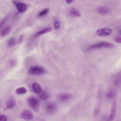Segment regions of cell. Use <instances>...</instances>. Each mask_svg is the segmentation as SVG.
Masks as SVG:
<instances>
[{
	"instance_id": "obj_22",
	"label": "cell",
	"mask_w": 121,
	"mask_h": 121,
	"mask_svg": "<svg viewBox=\"0 0 121 121\" xmlns=\"http://www.w3.org/2000/svg\"><path fill=\"white\" fill-rule=\"evenodd\" d=\"M49 11V9H45L40 12L39 14V16H44L47 14Z\"/></svg>"
},
{
	"instance_id": "obj_16",
	"label": "cell",
	"mask_w": 121,
	"mask_h": 121,
	"mask_svg": "<svg viewBox=\"0 0 121 121\" xmlns=\"http://www.w3.org/2000/svg\"><path fill=\"white\" fill-rule=\"evenodd\" d=\"M27 90L24 87H21L17 88L15 90V93L17 94L20 95L26 93Z\"/></svg>"
},
{
	"instance_id": "obj_30",
	"label": "cell",
	"mask_w": 121,
	"mask_h": 121,
	"mask_svg": "<svg viewBox=\"0 0 121 121\" xmlns=\"http://www.w3.org/2000/svg\"><path fill=\"white\" fill-rule=\"evenodd\" d=\"M73 0H66V3L68 4L71 3Z\"/></svg>"
},
{
	"instance_id": "obj_23",
	"label": "cell",
	"mask_w": 121,
	"mask_h": 121,
	"mask_svg": "<svg viewBox=\"0 0 121 121\" xmlns=\"http://www.w3.org/2000/svg\"><path fill=\"white\" fill-rule=\"evenodd\" d=\"M121 74L119 75L117 78L115 79L114 81V83L115 85L118 86H119L120 83L119 80L121 79Z\"/></svg>"
},
{
	"instance_id": "obj_20",
	"label": "cell",
	"mask_w": 121,
	"mask_h": 121,
	"mask_svg": "<svg viewBox=\"0 0 121 121\" xmlns=\"http://www.w3.org/2000/svg\"><path fill=\"white\" fill-rule=\"evenodd\" d=\"M71 96L68 94H64L61 95L59 97L60 99L62 100H67L70 98Z\"/></svg>"
},
{
	"instance_id": "obj_12",
	"label": "cell",
	"mask_w": 121,
	"mask_h": 121,
	"mask_svg": "<svg viewBox=\"0 0 121 121\" xmlns=\"http://www.w3.org/2000/svg\"><path fill=\"white\" fill-rule=\"evenodd\" d=\"M97 11L100 14L106 15L109 13V11L108 8L102 6L98 8L97 9Z\"/></svg>"
},
{
	"instance_id": "obj_13",
	"label": "cell",
	"mask_w": 121,
	"mask_h": 121,
	"mask_svg": "<svg viewBox=\"0 0 121 121\" xmlns=\"http://www.w3.org/2000/svg\"><path fill=\"white\" fill-rule=\"evenodd\" d=\"M69 13L71 15L74 16L79 17L81 16L79 11L75 8H72L71 9Z\"/></svg>"
},
{
	"instance_id": "obj_17",
	"label": "cell",
	"mask_w": 121,
	"mask_h": 121,
	"mask_svg": "<svg viewBox=\"0 0 121 121\" xmlns=\"http://www.w3.org/2000/svg\"><path fill=\"white\" fill-rule=\"evenodd\" d=\"M16 43L15 39L14 38H11L8 40L7 43V46L9 48H11L14 46Z\"/></svg>"
},
{
	"instance_id": "obj_10",
	"label": "cell",
	"mask_w": 121,
	"mask_h": 121,
	"mask_svg": "<svg viewBox=\"0 0 121 121\" xmlns=\"http://www.w3.org/2000/svg\"><path fill=\"white\" fill-rule=\"evenodd\" d=\"M52 30L51 27H48L41 30L36 33L34 35L35 37H38L40 35L49 32Z\"/></svg>"
},
{
	"instance_id": "obj_3",
	"label": "cell",
	"mask_w": 121,
	"mask_h": 121,
	"mask_svg": "<svg viewBox=\"0 0 121 121\" xmlns=\"http://www.w3.org/2000/svg\"><path fill=\"white\" fill-rule=\"evenodd\" d=\"M102 98V90H99L97 92L96 102L95 106L94 113V116L97 115L100 111L101 106Z\"/></svg>"
},
{
	"instance_id": "obj_18",
	"label": "cell",
	"mask_w": 121,
	"mask_h": 121,
	"mask_svg": "<svg viewBox=\"0 0 121 121\" xmlns=\"http://www.w3.org/2000/svg\"><path fill=\"white\" fill-rule=\"evenodd\" d=\"M100 48H112L114 45L113 44L107 42H102L99 43Z\"/></svg>"
},
{
	"instance_id": "obj_29",
	"label": "cell",
	"mask_w": 121,
	"mask_h": 121,
	"mask_svg": "<svg viewBox=\"0 0 121 121\" xmlns=\"http://www.w3.org/2000/svg\"><path fill=\"white\" fill-rule=\"evenodd\" d=\"M19 1L17 0H14L12 1L13 3V4L16 5L19 3Z\"/></svg>"
},
{
	"instance_id": "obj_19",
	"label": "cell",
	"mask_w": 121,
	"mask_h": 121,
	"mask_svg": "<svg viewBox=\"0 0 121 121\" xmlns=\"http://www.w3.org/2000/svg\"><path fill=\"white\" fill-rule=\"evenodd\" d=\"M61 25V23L59 21L56 20L54 21L53 26L55 30H57L59 29Z\"/></svg>"
},
{
	"instance_id": "obj_11",
	"label": "cell",
	"mask_w": 121,
	"mask_h": 121,
	"mask_svg": "<svg viewBox=\"0 0 121 121\" xmlns=\"http://www.w3.org/2000/svg\"><path fill=\"white\" fill-rule=\"evenodd\" d=\"M16 5L18 11L20 13L25 11L27 8L26 5L23 3H19Z\"/></svg>"
},
{
	"instance_id": "obj_7",
	"label": "cell",
	"mask_w": 121,
	"mask_h": 121,
	"mask_svg": "<svg viewBox=\"0 0 121 121\" xmlns=\"http://www.w3.org/2000/svg\"><path fill=\"white\" fill-rule=\"evenodd\" d=\"M16 102L15 99L13 97H10L7 101L6 108L11 109L14 108L15 106Z\"/></svg>"
},
{
	"instance_id": "obj_15",
	"label": "cell",
	"mask_w": 121,
	"mask_h": 121,
	"mask_svg": "<svg viewBox=\"0 0 121 121\" xmlns=\"http://www.w3.org/2000/svg\"><path fill=\"white\" fill-rule=\"evenodd\" d=\"M11 28L9 26H7L4 28L1 31V35L4 37L8 35L10 32Z\"/></svg>"
},
{
	"instance_id": "obj_26",
	"label": "cell",
	"mask_w": 121,
	"mask_h": 121,
	"mask_svg": "<svg viewBox=\"0 0 121 121\" xmlns=\"http://www.w3.org/2000/svg\"><path fill=\"white\" fill-rule=\"evenodd\" d=\"M23 38V35H21L19 36L18 40V44H20L22 42Z\"/></svg>"
},
{
	"instance_id": "obj_5",
	"label": "cell",
	"mask_w": 121,
	"mask_h": 121,
	"mask_svg": "<svg viewBox=\"0 0 121 121\" xmlns=\"http://www.w3.org/2000/svg\"><path fill=\"white\" fill-rule=\"evenodd\" d=\"M112 30L108 28L101 29L98 30L96 32L97 35L100 36H105L112 33Z\"/></svg>"
},
{
	"instance_id": "obj_25",
	"label": "cell",
	"mask_w": 121,
	"mask_h": 121,
	"mask_svg": "<svg viewBox=\"0 0 121 121\" xmlns=\"http://www.w3.org/2000/svg\"><path fill=\"white\" fill-rule=\"evenodd\" d=\"M7 120L6 116L4 115H0V121H5Z\"/></svg>"
},
{
	"instance_id": "obj_28",
	"label": "cell",
	"mask_w": 121,
	"mask_h": 121,
	"mask_svg": "<svg viewBox=\"0 0 121 121\" xmlns=\"http://www.w3.org/2000/svg\"><path fill=\"white\" fill-rule=\"evenodd\" d=\"M114 40L117 42L121 43V38L119 37L116 38L114 39Z\"/></svg>"
},
{
	"instance_id": "obj_2",
	"label": "cell",
	"mask_w": 121,
	"mask_h": 121,
	"mask_svg": "<svg viewBox=\"0 0 121 121\" xmlns=\"http://www.w3.org/2000/svg\"><path fill=\"white\" fill-rule=\"evenodd\" d=\"M28 72L34 75L39 76L43 74L45 72V69L43 67L34 66L30 67L29 69Z\"/></svg>"
},
{
	"instance_id": "obj_8",
	"label": "cell",
	"mask_w": 121,
	"mask_h": 121,
	"mask_svg": "<svg viewBox=\"0 0 121 121\" xmlns=\"http://www.w3.org/2000/svg\"><path fill=\"white\" fill-rule=\"evenodd\" d=\"M46 108L47 111L48 113H52L56 111V106L54 103H50L47 105Z\"/></svg>"
},
{
	"instance_id": "obj_4",
	"label": "cell",
	"mask_w": 121,
	"mask_h": 121,
	"mask_svg": "<svg viewBox=\"0 0 121 121\" xmlns=\"http://www.w3.org/2000/svg\"><path fill=\"white\" fill-rule=\"evenodd\" d=\"M117 107V103L116 100H114L111 109L109 117L108 120V121L113 120L115 118Z\"/></svg>"
},
{
	"instance_id": "obj_9",
	"label": "cell",
	"mask_w": 121,
	"mask_h": 121,
	"mask_svg": "<svg viewBox=\"0 0 121 121\" xmlns=\"http://www.w3.org/2000/svg\"><path fill=\"white\" fill-rule=\"evenodd\" d=\"M32 88L33 91L35 93L39 94L42 91L41 86L37 83H33L32 85Z\"/></svg>"
},
{
	"instance_id": "obj_1",
	"label": "cell",
	"mask_w": 121,
	"mask_h": 121,
	"mask_svg": "<svg viewBox=\"0 0 121 121\" xmlns=\"http://www.w3.org/2000/svg\"><path fill=\"white\" fill-rule=\"evenodd\" d=\"M27 101L28 105L33 110L36 112L39 111V103L37 98L34 96H30L27 98Z\"/></svg>"
},
{
	"instance_id": "obj_27",
	"label": "cell",
	"mask_w": 121,
	"mask_h": 121,
	"mask_svg": "<svg viewBox=\"0 0 121 121\" xmlns=\"http://www.w3.org/2000/svg\"><path fill=\"white\" fill-rule=\"evenodd\" d=\"M9 63L10 65L11 66H13L15 65V61L12 59L10 60H9Z\"/></svg>"
},
{
	"instance_id": "obj_24",
	"label": "cell",
	"mask_w": 121,
	"mask_h": 121,
	"mask_svg": "<svg viewBox=\"0 0 121 121\" xmlns=\"http://www.w3.org/2000/svg\"><path fill=\"white\" fill-rule=\"evenodd\" d=\"M114 95V93L112 92H109L106 95V98L108 99H111L113 97Z\"/></svg>"
},
{
	"instance_id": "obj_14",
	"label": "cell",
	"mask_w": 121,
	"mask_h": 121,
	"mask_svg": "<svg viewBox=\"0 0 121 121\" xmlns=\"http://www.w3.org/2000/svg\"><path fill=\"white\" fill-rule=\"evenodd\" d=\"M39 96L40 98L42 100H45L49 99L50 97L48 93L44 91H42L39 94Z\"/></svg>"
},
{
	"instance_id": "obj_21",
	"label": "cell",
	"mask_w": 121,
	"mask_h": 121,
	"mask_svg": "<svg viewBox=\"0 0 121 121\" xmlns=\"http://www.w3.org/2000/svg\"><path fill=\"white\" fill-rule=\"evenodd\" d=\"M8 16L6 15L0 22V29L4 25L8 19Z\"/></svg>"
},
{
	"instance_id": "obj_6",
	"label": "cell",
	"mask_w": 121,
	"mask_h": 121,
	"mask_svg": "<svg viewBox=\"0 0 121 121\" xmlns=\"http://www.w3.org/2000/svg\"><path fill=\"white\" fill-rule=\"evenodd\" d=\"M21 117L25 120H30L32 119L33 117L32 113L30 111L26 110L24 111L21 114Z\"/></svg>"
}]
</instances>
